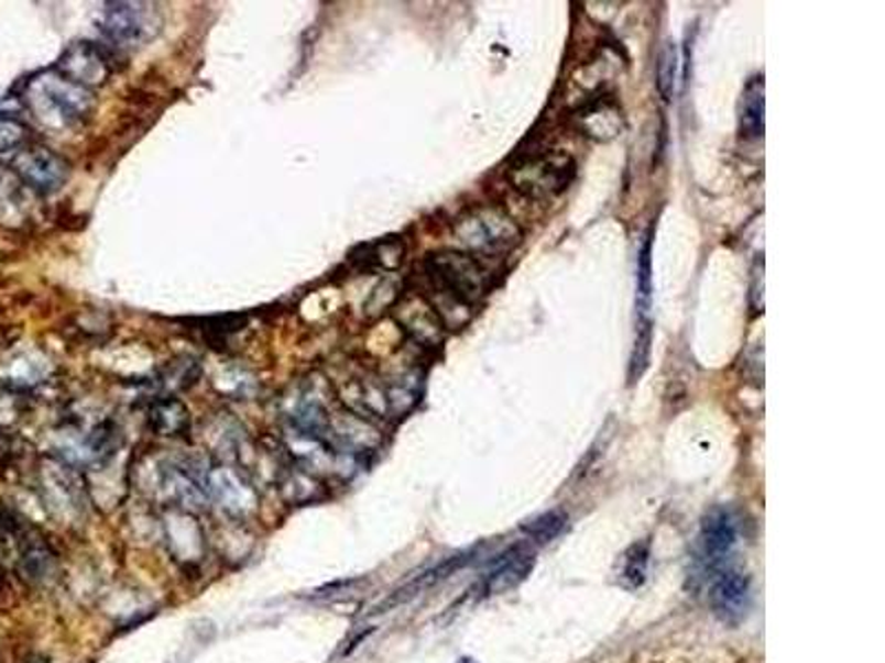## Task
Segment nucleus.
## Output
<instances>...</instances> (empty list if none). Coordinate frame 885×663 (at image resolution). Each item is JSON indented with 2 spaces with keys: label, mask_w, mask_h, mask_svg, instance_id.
<instances>
[{
  "label": "nucleus",
  "mask_w": 885,
  "mask_h": 663,
  "mask_svg": "<svg viewBox=\"0 0 885 663\" xmlns=\"http://www.w3.org/2000/svg\"><path fill=\"white\" fill-rule=\"evenodd\" d=\"M423 277L438 301L442 321H450L452 312H466L488 290V277L479 262L468 253L440 251L423 262Z\"/></svg>",
  "instance_id": "obj_1"
},
{
  "label": "nucleus",
  "mask_w": 885,
  "mask_h": 663,
  "mask_svg": "<svg viewBox=\"0 0 885 663\" xmlns=\"http://www.w3.org/2000/svg\"><path fill=\"white\" fill-rule=\"evenodd\" d=\"M28 98L36 118L56 126H78L91 118L96 107L89 89L72 82L58 71H50L32 80Z\"/></svg>",
  "instance_id": "obj_2"
},
{
  "label": "nucleus",
  "mask_w": 885,
  "mask_h": 663,
  "mask_svg": "<svg viewBox=\"0 0 885 663\" xmlns=\"http://www.w3.org/2000/svg\"><path fill=\"white\" fill-rule=\"evenodd\" d=\"M576 164L558 151H538L518 155L512 166V184L532 199H549L560 195L573 179Z\"/></svg>",
  "instance_id": "obj_3"
},
{
  "label": "nucleus",
  "mask_w": 885,
  "mask_h": 663,
  "mask_svg": "<svg viewBox=\"0 0 885 663\" xmlns=\"http://www.w3.org/2000/svg\"><path fill=\"white\" fill-rule=\"evenodd\" d=\"M455 237L470 253L496 257L521 242V231L501 208L485 206L459 219Z\"/></svg>",
  "instance_id": "obj_4"
},
{
  "label": "nucleus",
  "mask_w": 885,
  "mask_h": 663,
  "mask_svg": "<svg viewBox=\"0 0 885 663\" xmlns=\"http://www.w3.org/2000/svg\"><path fill=\"white\" fill-rule=\"evenodd\" d=\"M162 19L149 3H107L98 19L100 34L118 49H135L157 36Z\"/></svg>",
  "instance_id": "obj_5"
},
{
  "label": "nucleus",
  "mask_w": 885,
  "mask_h": 663,
  "mask_svg": "<svg viewBox=\"0 0 885 663\" xmlns=\"http://www.w3.org/2000/svg\"><path fill=\"white\" fill-rule=\"evenodd\" d=\"M17 175L36 192L54 195L69 179V164L45 146H32L19 151L12 162Z\"/></svg>",
  "instance_id": "obj_6"
},
{
  "label": "nucleus",
  "mask_w": 885,
  "mask_h": 663,
  "mask_svg": "<svg viewBox=\"0 0 885 663\" xmlns=\"http://www.w3.org/2000/svg\"><path fill=\"white\" fill-rule=\"evenodd\" d=\"M738 546V522L724 507L707 513L700 529V562L707 571H724L726 560Z\"/></svg>",
  "instance_id": "obj_7"
},
{
  "label": "nucleus",
  "mask_w": 885,
  "mask_h": 663,
  "mask_svg": "<svg viewBox=\"0 0 885 663\" xmlns=\"http://www.w3.org/2000/svg\"><path fill=\"white\" fill-rule=\"evenodd\" d=\"M61 76L69 78L72 82L85 87L91 91V87L105 85L109 80V76L113 74L111 67V58L105 54V49H100L98 45L83 41L72 45L56 69Z\"/></svg>",
  "instance_id": "obj_8"
},
{
  "label": "nucleus",
  "mask_w": 885,
  "mask_h": 663,
  "mask_svg": "<svg viewBox=\"0 0 885 663\" xmlns=\"http://www.w3.org/2000/svg\"><path fill=\"white\" fill-rule=\"evenodd\" d=\"M711 604L720 619L740 621L751 606V579L740 571H720L711 588Z\"/></svg>",
  "instance_id": "obj_9"
},
{
  "label": "nucleus",
  "mask_w": 885,
  "mask_h": 663,
  "mask_svg": "<svg viewBox=\"0 0 885 663\" xmlns=\"http://www.w3.org/2000/svg\"><path fill=\"white\" fill-rule=\"evenodd\" d=\"M468 562H470V553H463V555L448 557L446 562H440V564L431 566L429 571H425V573L416 575L412 582H407L405 586H401L398 590H394V593H392V595H390L385 601H381V604L374 608V612H387V610H392L394 606L409 601L412 597L420 595L423 590L431 588L434 584H438V582H442V579H446V577L455 575V573H457L459 568H463Z\"/></svg>",
  "instance_id": "obj_10"
},
{
  "label": "nucleus",
  "mask_w": 885,
  "mask_h": 663,
  "mask_svg": "<svg viewBox=\"0 0 885 663\" xmlns=\"http://www.w3.org/2000/svg\"><path fill=\"white\" fill-rule=\"evenodd\" d=\"M532 566H534V553L527 546L512 549L490 571L488 590L490 593H503V590H510V588L518 586L527 577Z\"/></svg>",
  "instance_id": "obj_11"
},
{
  "label": "nucleus",
  "mask_w": 885,
  "mask_h": 663,
  "mask_svg": "<svg viewBox=\"0 0 885 663\" xmlns=\"http://www.w3.org/2000/svg\"><path fill=\"white\" fill-rule=\"evenodd\" d=\"M401 323L405 325V330L420 343L431 345L440 341L442 334V323L438 319V314L434 312V308L423 301V299H414L409 301L403 312H401Z\"/></svg>",
  "instance_id": "obj_12"
},
{
  "label": "nucleus",
  "mask_w": 885,
  "mask_h": 663,
  "mask_svg": "<svg viewBox=\"0 0 885 663\" xmlns=\"http://www.w3.org/2000/svg\"><path fill=\"white\" fill-rule=\"evenodd\" d=\"M580 120H582V129L593 140H611L622 129V113L611 98H600V100L591 102L582 111Z\"/></svg>",
  "instance_id": "obj_13"
},
{
  "label": "nucleus",
  "mask_w": 885,
  "mask_h": 663,
  "mask_svg": "<svg viewBox=\"0 0 885 663\" xmlns=\"http://www.w3.org/2000/svg\"><path fill=\"white\" fill-rule=\"evenodd\" d=\"M740 133L744 140L764 137V78H753L742 96Z\"/></svg>",
  "instance_id": "obj_14"
},
{
  "label": "nucleus",
  "mask_w": 885,
  "mask_h": 663,
  "mask_svg": "<svg viewBox=\"0 0 885 663\" xmlns=\"http://www.w3.org/2000/svg\"><path fill=\"white\" fill-rule=\"evenodd\" d=\"M651 244L653 231L646 233L644 244L637 255V277H635V323H651V303H653V275H651Z\"/></svg>",
  "instance_id": "obj_15"
},
{
  "label": "nucleus",
  "mask_w": 885,
  "mask_h": 663,
  "mask_svg": "<svg viewBox=\"0 0 885 663\" xmlns=\"http://www.w3.org/2000/svg\"><path fill=\"white\" fill-rule=\"evenodd\" d=\"M188 411L179 400H157L151 409V427H155L160 435H179L188 429Z\"/></svg>",
  "instance_id": "obj_16"
},
{
  "label": "nucleus",
  "mask_w": 885,
  "mask_h": 663,
  "mask_svg": "<svg viewBox=\"0 0 885 663\" xmlns=\"http://www.w3.org/2000/svg\"><path fill=\"white\" fill-rule=\"evenodd\" d=\"M365 255L363 257H352L354 262L363 264L365 268H383V270H394L403 262V242L396 237L381 240L376 244H368L361 248Z\"/></svg>",
  "instance_id": "obj_17"
},
{
  "label": "nucleus",
  "mask_w": 885,
  "mask_h": 663,
  "mask_svg": "<svg viewBox=\"0 0 885 663\" xmlns=\"http://www.w3.org/2000/svg\"><path fill=\"white\" fill-rule=\"evenodd\" d=\"M678 67H680L678 47H676V43H667L664 45V49L659 54V63H657V91L664 98V102H671V98H674Z\"/></svg>",
  "instance_id": "obj_18"
},
{
  "label": "nucleus",
  "mask_w": 885,
  "mask_h": 663,
  "mask_svg": "<svg viewBox=\"0 0 885 663\" xmlns=\"http://www.w3.org/2000/svg\"><path fill=\"white\" fill-rule=\"evenodd\" d=\"M54 566V555L45 544H28L23 551V568L28 573V577L34 579H43L47 577V573H52Z\"/></svg>",
  "instance_id": "obj_19"
},
{
  "label": "nucleus",
  "mask_w": 885,
  "mask_h": 663,
  "mask_svg": "<svg viewBox=\"0 0 885 663\" xmlns=\"http://www.w3.org/2000/svg\"><path fill=\"white\" fill-rule=\"evenodd\" d=\"M565 522H567V518H565L562 513H547V516L534 520L532 524H527L525 531H527L529 538H534L536 542H549L551 538H556V535L562 531Z\"/></svg>",
  "instance_id": "obj_20"
},
{
  "label": "nucleus",
  "mask_w": 885,
  "mask_h": 663,
  "mask_svg": "<svg viewBox=\"0 0 885 663\" xmlns=\"http://www.w3.org/2000/svg\"><path fill=\"white\" fill-rule=\"evenodd\" d=\"M28 129L10 118H0V155L12 153L14 148H19L25 142Z\"/></svg>",
  "instance_id": "obj_21"
},
{
  "label": "nucleus",
  "mask_w": 885,
  "mask_h": 663,
  "mask_svg": "<svg viewBox=\"0 0 885 663\" xmlns=\"http://www.w3.org/2000/svg\"><path fill=\"white\" fill-rule=\"evenodd\" d=\"M646 564H648V551L635 546L633 553L626 557L624 577H626L633 586H640V584L644 582V575H646Z\"/></svg>",
  "instance_id": "obj_22"
},
{
  "label": "nucleus",
  "mask_w": 885,
  "mask_h": 663,
  "mask_svg": "<svg viewBox=\"0 0 885 663\" xmlns=\"http://www.w3.org/2000/svg\"><path fill=\"white\" fill-rule=\"evenodd\" d=\"M751 295H753V306L760 310V308H764V259H757L755 262V268H753V290H751Z\"/></svg>",
  "instance_id": "obj_23"
},
{
  "label": "nucleus",
  "mask_w": 885,
  "mask_h": 663,
  "mask_svg": "<svg viewBox=\"0 0 885 663\" xmlns=\"http://www.w3.org/2000/svg\"><path fill=\"white\" fill-rule=\"evenodd\" d=\"M8 527H10V522H8V518H6V516H3V513H0V533H3V531H6V529H8Z\"/></svg>",
  "instance_id": "obj_24"
},
{
  "label": "nucleus",
  "mask_w": 885,
  "mask_h": 663,
  "mask_svg": "<svg viewBox=\"0 0 885 663\" xmlns=\"http://www.w3.org/2000/svg\"><path fill=\"white\" fill-rule=\"evenodd\" d=\"M459 663H474V661H472V659H461Z\"/></svg>",
  "instance_id": "obj_25"
}]
</instances>
